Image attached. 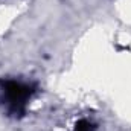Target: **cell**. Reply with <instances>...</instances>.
I'll return each instance as SVG.
<instances>
[{
	"mask_svg": "<svg viewBox=\"0 0 131 131\" xmlns=\"http://www.w3.org/2000/svg\"><path fill=\"white\" fill-rule=\"evenodd\" d=\"M76 131H90V125L87 122H79V125H76Z\"/></svg>",
	"mask_w": 131,
	"mask_h": 131,
	"instance_id": "7a4b0ae2",
	"label": "cell"
},
{
	"mask_svg": "<svg viewBox=\"0 0 131 131\" xmlns=\"http://www.w3.org/2000/svg\"><path fill=\"white\" fill-rule=\"evenodd\" d=\"M3 101L8 105L9 110H12L14 113H18L23 110V107L26 105L28 99L31 98L32 89L23 82H17V81H6L2 82V89H0Z\"/></svg>",
	"mask_w": 131,
	"mask_h": 131,
	"instance_id": "6da1fadb",
	"label": "cell"
}]
</instances>
